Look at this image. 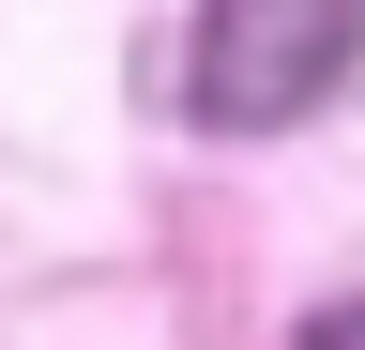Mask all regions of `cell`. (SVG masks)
I'll return each mask as SVG.
<instances>
[{
    "label": "cell",
    "instance_id": "obj_1",
    "mask_svg": "<svg viewBox=\"0 0 365 350\" xmlns=\"http://www.w3.org/2000/svg\"><path fill=\"white\" fill-rule=\"evenodd\" d=\"M350 61H365V0H213L198 16V122L213 138L304 122Z\"/></svg>",
    "mask_w": 365,
    "mask_h": 350
},
{
    "label": "cell",
    "instance_id": "obj_2",
    "mask_svg": "<svg viewBox=\"0 0 365 350\" xmlns=\"http://www.w3.org/2000/svg\"><path fill=\"white\" fill-rule=\"evenodd\" d=\"M304 350H365V304H319V320H304Z\"/></svg>",
    "mask_w": 365,
    "mask_h": 350
}]
</instances>
